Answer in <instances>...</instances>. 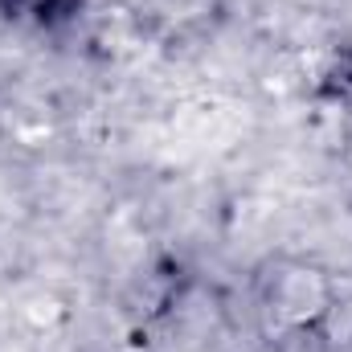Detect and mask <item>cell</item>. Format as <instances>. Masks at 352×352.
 Returning <instances> with one entry per match:
<instances>
[{
	"label": "cell",
	"mask_w": 352,
	"mask_h": 352,
	"mask_svg": "<svg viewBox=\"0 0 352 352\" xmlns=\"http://www.w3.org/2000/svg\"><path fill=\"white\" fill-rule=\"evenodd\" d=\"M332 90H336L340 98H349V102H352V54L336 66V74H332Z\"/></svg>",
	"instance_id": "6da1fadb"
}]
</instances>
